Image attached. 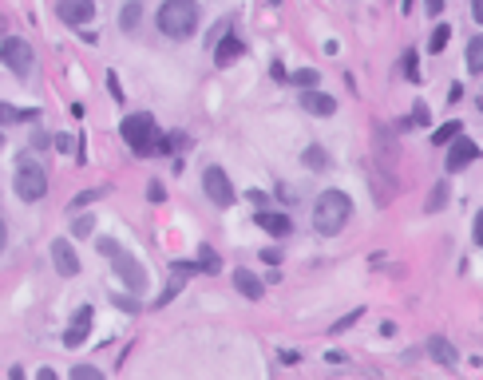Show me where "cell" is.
<instances>
[{
  "label": "cell",
  "instance_id": "4",
  "mask_svg": "<svg viewBox=\"0 0 483 380\" xmlns=\"http://www.w3.org/2000/svg\"><path fill=\"white\" fill-rule=\"evenodd\" d=\"M119 135L135 155H151L155 139H159V123H155V115H147V111H135V115H127V119L119 123Z\"/></svg>",
  "mask_w": 483,
  "mask_h": 380
},
{
  "label": "cell",
  "instance_id": "24",
  "mask_svg": "<svg viewBox=\"0 0 483 380\" xmlns=\"http://www.w3.org/2000/svg\"><path fill=\"white\" fill-rule=\"evenodd\" d=\"M460 131H463L460 123H443L440 131H432V143H452L455 135H460Z\"/></svg>",
  "mask_w": 483,
  "mask_h": 380
},
{
  "label": "cell",
  "instance_id": "22",
  "mask_svg": "<svg viewBox=\"0 0 483 380\" xmlns=\"http://www.w3.org/2000/svg\"><path fill=\"white\" fill-rule=\"evenodd\" d=\"M448 194H452V190H448V182H436L432 198H428V210H443V206H448Z\"/></svg>",
  "mask_w": 483,
  "mask_h": 380
},
{
  "label": "cell",
  "instance_id": "27",
  "mask_svg": "<svg viewBox=\"0 0 483 380\" xmlns=\"http://www.w3.org/2000/svg\"><path fill=\"white\" fill-rule=\"evenodd\" d=\"M404 76H408V80H420V68H416V52H404Z\"/></svg>",
  "mask_w": 483,
  "mask_h": 380
},
{
  "label": "cell",
  "instance_id": "9",
  "mask_svg": "<svg viewBox=\"0 0 483 380\" xmlns=\"http://www.w3.org/2000/svg\"><path fill=\"white\" fill-rule=\"evenodd\" d=\"M56 16L71 28H83V24L95 20V4L91 0H56Z\"/></svg>",
  "mask_w": 483,
  "mask_h": 380
},
{
  "label": "cell",
  "instance_id": "7",
  "mask_svg": "<svg viewBox=\"0 0 483 380\" xmlns=\"http://www.w3.org/2000/svg\"><path fill=\"white\" fill-rule=\"evenodd\" d=\"M111 266H115V273L123 278V285H127L131 293L147 290V270L139 266V258H131L127 250H115V254H111Z\"/></svg>",
  "mask_w": 483,
  "mask_h": 380
},
{
  "label": "cell",
  "instance_id": "20",
  "mask_svg": "<svg viewBox=\"0 0 483 380\" xmlns=\"http://www.w3.org/2000/svg\"><path fill=\"white\" fill-rule=\"evenodd\" d=\"M194 270H202V273H218V270H222V258L210 250V246H198V261H194Z\"/></svg>",
  "mask_w": 483,
  "mask_h": 380
},
{
  "label": "cell",
  "instance_id": "38",
  "mask_svg": "<svg viewBox=\"0 0 483 380\" xmlns=\"http://www.w3.org/2000/svg\"><path fill=\"white\" fill-rule=\"evenodd\" d=\"M48 143H52V139L44 135V131H36V135H32V147H48Z\"/></svg>",
  "mask_w": 483,
  "mask_h": 380
},
{
  "label": "cell",
  "instance_id": "30",
  "mask_svg": "<svg viewBox=\"0 0 483 380\" xmlns=\"http://www.w3.org/2000/svg\"><path fill=\"white\" fill-rule=\"evenodd\" d=\"M115 309H123V313H139L143 305H139L135 297H115Z\"/></svg>",
  "mask_w": 483,
  "mask_h": 380
},
{
  "label": "cell",
  "instance_id": "8",
  "mask_svg": "<svg viewBox=\"0 0 483 380\" xmlns=\"http://www.w3.org/2000/svg\"><path fill=\"white\" fill-rule=\"evenodd\" d=\"M475 159H479V143L467 139V135L460 131V135L452 139V147H448V162H443V167H448V174H460V170H467Z\"/></svg>",
  "mask_w": 483,
  "mask_h": 380
},
{
  "label": "cell",
  "instance_id": "2",
  "mask_svg": "<svg viewBox=\"0 0 483 380\" xmlns=\"http://www.w3.org/2000/svg\"><path fill=\"white\" fill-rule=\"evenodd\" d=\"M155 24H159V32L167 40L194 36V28H198V0H162Z\"/></svg>",
  "mask_w": 483,
  "mask_h": 380
},
{
  "label": "cell",
  "instance_id": "6",
  "mask_svg": "<svg viewBox=\"0 0 483 380\" xmlns=\"http://www.w3.org/2000/svg\"><path fill=\"white\" fill-rule=\"evenodd\" d=\"M202 190H206V198H210L214 206H222V210L234 206V186H230V179H226V170L214 167V162L202 170Z\"/></svg>",
  "mask_w": 483,
  "mask_h": 380
},
{
  "label": "cell",
  "instance_id": "18",
  "mask_svg": "<svg viewBox=\"0 0 483 380\" xmlns=\"http://www.w3.org/2000/svg\"><path fill=\"white\" fill-rule=\"evenodd\" d=\"M36 119V111L28 107H8V103H0V127H8V123H32Z\"/></svg>",
  "mask_w": 483,
  "mask_h": 380
},
{
  "label": "cell",
  "instance_id": "29",
  "mask_svg": "<svg viewBox=\"0 0 483 380\" xmlns=\"http://www.w3.org/2000/svg\"><path fill=\"white\" fill-rule=\"evenodd\" d=\"M83 337H88V329H76V325H71V329L64 333V345H68V349H76V345H83Z\"/></svg>",
  "mask_w": 483,
  "mask_h": 380
},
{
  "label": "cell",
  "instance_id": "35",
  "mask_svg": "<svg viewBox=\"0 0 483 380\" xmlns=\"http://www.w3.org/2000/svg\"><path fill=\"white\" fill-rule=\"evenodd\" d=\"M424 8H428V16H440V12H443V0H424Z\"/></svg>",
  "mask_w": 483,
  "mask_h": 380
},
{
  "label": "cell",
  "instance_id": "33",
  "mask_svg": "<svg viewBox=\"0 0 483 380\" xmlns=\"http://www.w3.org/2000/svg\"><path fill=\"white\" fill-rule=\"evenodd\" d=\"M147 198H151V202H162V198H167V194H162V182H151V186H147Z\"/></svg>",
  "mask_w": 483,
  "mask_h": 380
},
{
  "label": "cell",
  "instance_id": "5",
  "mask_svg": "<svg viewBox=\"0 0 483 380\" xmlns=\"http://www.w3.org/2000/svg\"><path fill=\"white\" fill-rule=\"evenodd\" d=\"M0 64L8 71H16V76H28L36 68V52H32V44L24 36H8V40L0 44Z\"/></svg>",
  "mask_w": 483,
  "mask_h": 380
},
{
  "label": "cell",
  "instance_id": "10",
  "mask_svg": "<svg viewBox=\"0 0 483 380\" xmlns=\"http://www.w3.org/2000/svg\"><path fill=\"white\" fill-rule=\"evenodd\" d=\"M297 103H302L309 115H337V100L333 95H325V91H317V88H302V95H297Z\"/></svg>",
  "mask_w": 483,
  "mask_h": 380
},
{
  "label": "cell",
  "instance_id": "28",
  "mask_svg": "<svg viewBox=\"0 0 483 380\" xmlns=\"http://www.w3.org/2000/svg\"><path fill=\"white\" fill-rule=\"evenodd\" d=\"M91 230H95V222H91V218H76V222H71V234H76V238H88Z\"/></svg>",
  "mask_w": 483,
  "mask_h": 380
},
{
  "label": "cell",
  "instance_id": "21",
  "mask_svg": "<svg viewBox=\"0 0 483 380\" xmlns=\"http://www.w3.org/2000/svg\"><path fill=\"white\" fill-rule=\"evenodd\" d=\"M448 40H452V28H448V24H436V28H432V40H428V52H432V56H440V52L448 48Z\"/></svg>",
  "mask_w": 483,
  "mask_h": 380
},
{
  "label": "cell",
  "instance_id": "23",
  "mask_svg": "<svg viewBox=\"0 0 483 380\" xmlns=\"http://www.w3.org/2000/svg\"><path fill=\"white\" fill-rule=\"evenodd\" d=\"M71 380H107V376H103L95 364H76V369H71Z\"/></svg>",
  "mask_w": 483,
  "mask_h": 380
},
{
  "label": "cell",
  "instance_id": "37",
  "mask_svg": "<svg viewBox=\"0 0 483 380\" xmlns=\"http://www.w3.org/2000/svg\"><path fill=\"white\" fill-rule=\"evenodd\" d=\"M56 150H71V135H56Z\"/></svg>",
  "mask_w": 483,
  "mask_h": 380
},
{
  "label": "cell",
  "instance_id": "26",
  "mask_svg": "<svg viewBox=\"0 0 483 380\" xmlns=\"http://www.w3.org/2000/svg\"><path fill=\"white\" fill-rule=\"evenodd\" d=\"M71 325H76V329H91V305H80L76 317H71Z\"/></svg>",
  "mask_w": 483,
  "mask_h": 380
},
{
  "label": "cell",
  "instance_id": "1",
  "mask_svg": "<svg viewBox=\"0 0 483 380\" xmlns=\"http://www.w3.org/2000/svg\"><path fill=\"white\" fill-rule=\"evenodd\" d=\"M349 218H352V198L345 190H321V194H317V206H313V226H317V234L333 238V234L345 230Z\"/></svg>",
  "mask_w": 483,
  "mask_h": 380
},
{
  "label": "cell",
  "instance_id": "42",
  "mask_svg": "<svg viewBox=\"0 0 483 380\" xmlns=\"http://www.w3.org/2000/svg\"><path fill=\"white\" fill-rule=\"evenodd\" d=\"M36 380H60V376H56V369H40V376H36Z\"/></svg>",
  "mask_w": 483,
  "mask_h": 380
},
{
  "label": "cell",
  "instance_id": "40",
  "mask_svg": "<svg viewBox=\"0 0 483 380\" xmlns=\"http://www.w3.org/2000/svg\"><path fill=\"white\" fill-rule=\"evenodd\" d=\"M472 16H475V20H483V0H472Z\"/></svg>",
  "mask_w": 483,
  "mask_h": 380
},
{
  "label": "cell",
  "instance_id": "39",
  "mask_svg": "<svg viewBox=\"0 0 483 380\" xmlns=\"http://www.w3.org/2000/svg\"><path fill=\"white\" fill-rule=\"evenodd\" d=\"M107 88H111V95H115V100H123V88H119V80H115V76L107 80Z\"/></svg>",
  "mask_w": 483,
  "mask_h": 380
},
{
  "label": "cell",
  "instance_id": "19",
  "mask_svg": "<svg viewBox=\"0 0 483 380\" xmlns=\"http://www.w3.org/2000/svg\"><path fill=\"white\" fill-rule=\"evenodd\" d=\"M467 71H472V76L483 71V36H472V40H467Z\"/></svg>",
  "mask_w": 483,
  "mask_h": 380
},
{
  "label": "cell",
  "instance_id": "11",
  "mask_svg": "<svg viewBox=\"0 0 483 380\" xmlns=\"http://www.w3.org/2000/svg\"><path fill=\"white\" fill-rule=\"evenodd\" d=\"M52 261H56V270H60L64 278H76V273H80V258H76V250H71L68 238L52 242Z\"/></svg>",
  "mask_w": 483,
  "mask_h": 380
},
{
  "label": "cell",
  "instance_id": "36",
  "mask_svg": "<svg viewBox=\"0 0 483 380\" xmlns=\"http://www.w3.org/2000/svg\"><path fill=\"white\" fill-rule=\"evenodd\" d=\"M115 250H119V246H115V242H111V238H100V254H107V258H111V254H115Z\"/></svg>",
  "mask_w": 483,
  "mask_h": 380
},
{
  "label": "cell",
  "instance_id": "12",
  "mask_svg": "<svg viewBox=\"0 0 483 380\" xmlns=\"http://www.w3.org/2000/svg\"><path fill=\"white\" fill-rule=\"evenodd\" d=\"M254 226H262L266 234H273V238H285V234L293 230L290 214H282V210H258L254 214Z\"/></svg>",
  "mask_w": 483,
  "mask_h": 380
},
{
  "label": "cell",
  "instance_id": "14",
  "mask_svg": "<svg viewBox=\"0 0 483 380\" xmlns=\"http://www.w3.org/2000/svg\"><path fill=\"white\" fill-rule=\"evenodd\" d=\"M234 290H238L242 297H250V301H262L266 285H262V278H258V273H250V270H234Z\"/></svg>",
  "mask_w": 483,
  "mask_h": 380
},
{
  "label": "cell",
  "instance_id": "41",
  "mask_svg": "<svg viewBox=\"0 0 483 380\" xmlns=\"http://www.w3.org/2000/svg\"><path fill=\"white\" fill-rule=\"evenodd\" d=\"M4 242H8V230H4V210H0V250H4Z\"/></svg>",
  "mask_w": 483,
  "mask_h": 380
},
{
  "label": "cell",
  "instance_id": "17",
  "mask_svg": "<svg viewBox=\"0 0 483 380\" xmlns=\"http://www.w3.org/2000/svg\"><path fill=\"white\" fill-rule=\"evenodd\" d=\"M428 352H432V357L440 360V364H460V357H455V349H452V345H448V340H443V337H432V340H428Z\"/></svg>",
  "mask_w": 483,
  "mask_h": 380
},
{
  "label": "cell",
  "instance_id": "34",
  "mask_svg": "<svg viewBox=\"0 0 483 380\" xmlns=\"http://www.w3.org/2000/svg\"><path fill=\"white\" fill-rule=\"evenodd\" d=\"M352 321H361V309H357V313H349V317H345V321H337V325H333V333H341V329H349Z\"/></svg>",
  "mask_w": 483,
  "mask_h": 380
},
{
  "label": "cell",
  "instance_id": "44",
  "mask_svg": "<svg viewBox=\"0 0 483 380\" xmlns=\"http://www.w3.org/2000/svg\"><path fill=\"white\" fill-rule=\"evenodd\" d=\"M0 147H4V131H0Z\"/></svg>",
  "mask_w": 483,
  "mask_h": 380
},
{
  "label": "cell",
  "instance_id": "3",
  "mask_svg": "<svg viewBox=\"0 0 483 380\" xmlns=\"http://www.w3.org/2000/svg\"><path fill=\"white\" fill-rule=\"evenodd\" d=\"M12 190L24 202H40L48 194V170H44V162H36L32 155H20L16 159V174H12Z\"/></svg>",
  "mask_w": 483,
  "mask_h": 380
},
{
  "label": "cell",
  "instance_id": "31",
  "mask_svg": "<svg viewBox=\"0 0 483 380\" xmlns=\"http://www.w3.org/2000/svg\"><path fill=\"white\" fill-rule=\"evenodd\" d=\"M258 258H262V261H266V266H278V261H282V254L273 250V246H266V250H262V254H258Z\"/></svg>",
  "mask_w": 483,
  "mask_h": 380
},
{
  "label": "cell",
  "instance_id": "15",
  "mask_svg": "<svg viewBox=\"0 0 483 380\" xmlns=\"http://www.w3.org/2000/svg\"><path fill=\"white\" fill-rule=\"evenodd\" d=\"M139 20H143V0H127L119 12V28L131 36V32H139Z\"/></svg>",
  "mask_w": 483,
  "mask_h": 380
},
{
  "label": "cell",
  "instance_id": "32",
  "mask_svg": "<svg viewBox=\"0 0 483 380\" xmlns=\"http://www.w3.org/2000/svg\"><path fill=\"white\" fill-rule=\"evenodd\" d=\"M246 198H250L254 206H266V202H270V194H266V190H246Z\"/></svg>",
  "mask_w": 483,
  "mask_h": 380
},
{
  "label": "cell",
  "instance_id": "43",
  "mask_svg": "<svg viewBox=\"0 0 483 380\" xmlns=\"http://www.w3.org/2000/svg\"><path fill=\"white\" fill-rule=\"evenodd\" d=\"M266 4H282V0H266Z\"/></svg>",
  "mask_w": 483,
  "mask_h": 380
},
{
  "label": "cell",
  "instance_id": "25",
  "mask_svg": "<svg viewBox=\"0 0 483 380\" xmlns=\"http://www.w3.org/2000/svg\"><path fill=\"white\" fill-rule=\"evenodd\" d=\"M285 80H293L297 88H317V71L305 68V71H293V76H285Z\"/></svg>",
  "mask_w": 483,
  "mask_h": 380
},
{
  "label": "cell",
  "instance_id": "16",
  "mask_svg": "<svg viewBox=\"0 0 483 380\" xmlns=\"http://www.w3.org/2000/svg\"><path fill=\"white\" fill-rule=\"evenodd\" d=\"M302 162H305L309 170H329V150L317 147V143H309V147L302 150Z\"/></svg>",
  "mask_w": 483,
  "mask_h": 380
},
{
  "label": "cell",
  "instance_id": "13",
  "mask_svg": "<svg viewBox=\"0 0 483 380\" xmlns=\"http://www.w3.org/2000/svg\"><path fill=\"white\" fill-rule=\"evenodd\" d=\"M242 52H246L242 36H218V40H214V64H218V68H230Z\"/></svg>",
  "mask_w": 483,
  "mask_h": 380
}]
</instances>
